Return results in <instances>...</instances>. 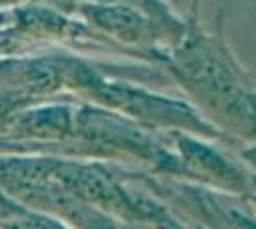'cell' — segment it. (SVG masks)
<instances>
[{"instance_id": "6da1fadb", "label": "cell", "mask_w": 256, "mask_h": 229, "mask_svg": "<svg viewBox=\"0 0 256 229\" xmlns=\"http://www.w3.org/2000/svg\"><path fill=\"white\" fill-rule=\"evenodd\" d=\"M166 61L204 119L235 147L256 145V80L224 40L204 33L186 34Z\"/></svg>"}, {"instance_id": "277c9868", "label": "cell", "mask_w": 256, "mask_h": 229, "mask_svg": "<svg viewBox=\"0 0 256 229\" xmlns=\"http://www.w3.org/2000/svg\"><path fill=\"white\" fill-rule=\"evenodd\" d=\"M182 166V180L241 197L256 195V170L239 155V147L188 132H168Z\"/></svg>"}, {"instance_id": "7a4b0ae2", "label": "cell", "mask_w": 256, "mask_h": 229, "mask_svg": "<svg viewBox=\"0 0 256 229\" xmlns=\"http://www.w3.org/2000/svg\"><path fill=\"white\" fill-rule=\"evenodd\" d=\"M65 86L73 88L78 96L94 101L96 105L120 113L151 130L188 132L206 140L234 145L190 101L159 96L144 88L130 86L126 82H111L96 69L82 65L76 59H69Z\"/></svg>"}, {"instance_id": "3957f363", "label": "cell", "mask_w": 256, "mask_h": 229, "mask_svg": "<svg viewBox=\"0 0 256 229\" xmlns=\"http://www.w3.org/2000/svg\"><path fill=\"white\" fill-rule=\"evenodd\" d=\"M138 178L164 205L203 229H256V208L246 197L148 170H138Z\"/></svg>"}, {"instance_id": "5b68a950", "label": "cell", "mask_w": 256, "mask_h": 229, "mask_svg": "<svg viewBox=\"0 0 256 229\" xmlns=\"http://www.w3.org/2000/svg\"><path fill=\"white\" fill-rule=\"evenodd\" d=\"M176 4H180L184 8L190 6V10H195V0H176Z\"/></svg>"}, {"instance_id": "8992f818", "label": "cell", "mask_w": 256, "mask_h": 229, "mask_svg": "<svg viewBox=\"0 0 256 229\" xmlns=\"http://www.w3.org/2000/svg\"><path fill=\"white\" fill-rule=\"evenodd\" d=\"M120 229H150V228H142V226H128V224H120Z\"/></svg>"}]
</instances>
